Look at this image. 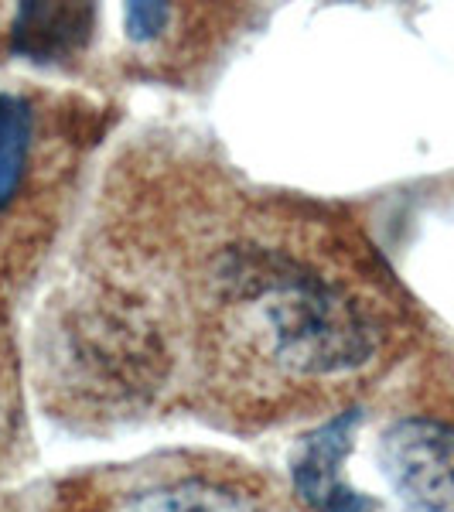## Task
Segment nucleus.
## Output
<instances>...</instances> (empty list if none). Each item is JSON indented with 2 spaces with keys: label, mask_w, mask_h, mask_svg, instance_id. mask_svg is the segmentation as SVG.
I'll use <instances>...</instances> for the list:
<instances>
[{
  "label": "nucleus",
  "mask_w": 454,
  "mask_h": 512,
  "mask_svg": "<svg viewBox=\"0 0 454 512\" xmlns=\"http://www.w3.org/2000/svg\"><path fill=\"white\" fill-rule=\"evenodd\" d=\"M362 410H342L315 434L301 441L294 454V492L311 512H376V502L345 482V458L356 441Z\"/></svg>",
  "instance_id": "nucleus-5"
},
{
  "label": "nucleus",
  "mask_w": 454,
  "mask_h": 512,
  "mask_svg": "<svg viewBox=\"0 0 454 512\" xmlns=\"http://www.w3.org/2000/svg\"><path fill=\"white\" fill-rule=\"evenodd\" d=\"M376 451L403 512H454V417L434 410L393 417Z\"/></svg>",
  "instance_id": "nucleus-3"
},
{
  "label": "nucleus",
  "mask_w": 454,
  "mask_h": 512,
  "mask_svg": "<svg viewBox=\"0 0 454 512\" xmlns=\"http://www.w3.org/2000/svg\"><path fill=\"white\" fill-rule=\"evenodd\" d=\"M52 99L31 89H0V263L28 253L41 209L59 195L72 144Z\"/></svg>",
  "instance_id": "nucleus-2"
},
{
  "label": "nucleus",
  "mask_w": 454,
  "mask_h": 512,
  "mask_svg": "<svg viewBox=\"0 0 454 512\" xmlns=\"http://www.w3.org/2000/svg\"><path fill=\"white\" fill-rule=\"evenodd\" d=\"M117 178L69 328L123 386L178 362L239 417L345 396L400 352L410 311L366 236L216 164Z\"/></svg>",
  "instance_id": "nucleus-1"
},
{
  "label": "nucleus",
  "mask_w": 454,
  "mask_h": 512,
  "mask_svg": "<svg viewBox=\"0 0 454 512\" xmlns=\"http://www.w3.org/2000/svg\"><path fill=\"white\" fill-rule=\"evenodd\" d=\"M99 11L89 4H24L11 11V48L31 62H76L93 41Z\"/></svg>",
  "instance_id": "nucleus-6"
},
{
  "label": "nucleus",
  "mask_w": 454,
  "mask_h": 512,
  "mask_svg": "<svg viewBox=\"0 0 454 512\" xmlns=\"http://www.w3.org/2000/svg\"><path fill=\"white\" fill-rule=\"evenodd\" d=\"M110 512H277V506L239 472L178 465L123 489Z\"/></svg>",
  "instance_id": "nucleus-4"
}]
</instances>
